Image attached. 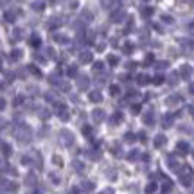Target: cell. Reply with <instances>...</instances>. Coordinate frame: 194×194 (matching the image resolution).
I'll use <instances>...</instances> for the list:
<instances>
[{"label":"cell","mask_w":194,"mask_h":194,"mask_svg":"<svg viewBox=\"0 0 194 194\" xmlns=\"http://www.w3.org/2000/svg\"><path fill=\"white\" fill-rule=\"evenodd\" d=\"M22 54H23V52H22L20 49H13V51L9 52V61H11V63L20 61V60H22Z\"/></svg>","instance_id":"obj_4"},{"label":"cell","mask_w":194,"mask_h":194,"mask_svg":"<svg viewBox=\"0 0 194 194\" xmlns=\"http://www.w3.org/2000/svg\"><path fill=\"white\" fill-rule=\"evenodd\" d=\"M67 70H65V74H67V77H70V79H76L81 72H79V65L77 63H72V65H67L65 67Z\"/></svg>","instance_id":"obj_2"},{"label":"cell","mask_w":194,"mask_h":194,"mask_svg":"<svg viewBox=\"0 0 194 194\" xmlns=\"http://www.w3.org/2000/svg\"><path fill=\"white\" fill-rule=\"evenodd\" d=\"M6 106H7V101H6L4 97H0V112H2V110H4Z\"/></svg>","instance_id":"obj_9"},{"label":"cell","mask_w":194,"mask_h":194,"mask_svg":"<svg viewBox=\"0 0 194 194\" xmlns=\"http://www.w3.org/2000/svg\"><path fill=\"white\" fill-rule=\"evenodd\" d=\"M27 68H29V72H31L32 76H36V77H40L41 76V70L38 68V65H29Z\"/></svg>","instance_id":"obj_6"},{"label":"cell","mask_w":194,"mask_h":194,"mask_svg":"<svg viewBox=\"0 0 194 194\" xmlns=\"http://www.w3.org/2000/svg\"><path fill=\"white\" fill-rule=\"evenodd\" d=\"M119 90H117V86H110V93H117Z\"/></svg>","instance_id":"obj_11"},{"label":"cell","mask_w":194,"mask_h":194,"mask_svg":"<svg viewBox=\"0 0 194 194\" xmlns=\"http://www.w3.org/2000/svg\"><path fill=\"white\" fill-rule=\"evenodd\" d=\"M29 45L34 47V49L41 47V36H38V34H31V38H29Z\"/></svg>","instance_id":"obj_5"},{"label":"cell","mask_w":194,"mask_h":194,"mask_svg":"<svg viewBox=\"0 0 194 194\" xmlns=\"http://www.w3.org/2000/svg\"><path fill=\"white\" fill-rule=\"evenodd\" d=\"M93 56L90 51H79L77 52V65H88V63H92Z\"/></svg>","instance_id":"obj_1"},{"label":"cell","mask_w":194,"mask_h":194,"mask_svg":"<svg viewBox=\"0 0 194 194\" xmlns=\"http://www.w3.org/2000/svg\"><path fill=\"white\" fill-rule=\"evenodd\" d=\"M102 67H104V65H102L101 61H99V63H93V70H95V72H102V70H104Z\"/></svg>","instance_id":"obj_8"},{"label":"cell","mask_w":194,"mask_h":194,"mask_svg":"<svg viewBox=\"0 0 194 194\" xmlns=\"http://www.w3.org/2000/svg\"><path fill=\"white\" fill-rule=\"evenodd\" d=\"M86 95H88V101L90 102H101L102 101V95L99 90H92V92H88Z\"/></svg>","instance_id":"obj_3"},{"label":"cell","mask_w":194,"mask_h":194,"mask_svg":"<svg viewBox=\"0 0 194 194\" xmlns=\"http://www.w3.org/2000/svg\"><path fill=\"white\" fill-rule=\"evenodd\" d=\"M108 63H110V65H117V58H115V56H110V58H108Z\"/></svg>","instance_id":"obj_10"},{"label":"cell","mask_w":194,"mask_h":194,"mask_svg":"<svg viewBox=\"0 0 194 194\" xmlns=\"http://www.w3.org/2000/svg\"><path fill=\"white\" fill-rule=\"evenodd\" d=\"M2 153H4V156H11L13 149H11L9 144H2Z\"/></svg>","instance_id":"obj_7"}]
</instances>
